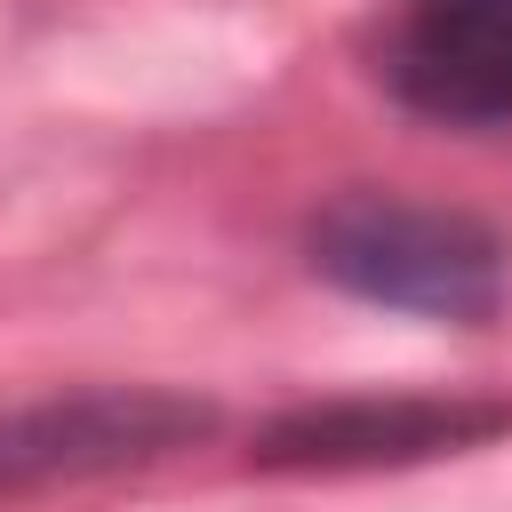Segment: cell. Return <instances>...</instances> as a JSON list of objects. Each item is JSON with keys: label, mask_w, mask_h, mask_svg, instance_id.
Segmentation results:
<instances>
[{"label": "cell", "mask_w": 512, "mask_h": 512, "mask_svg": "<svg viewBox=\"0 0 512 512\" xmlns=\"http://www.w3.org/2000/svg\"><path fill=\"white\" fill-rule=\"evenodd\" d=\"M304 256L328 288H344L360 304L456 320V328L496 320V304L512 288L504 240L480 216L408 200V192H336L304 224Z\"/></svg>", "instance_id": "1"}, {"label": "cell", "mask_w": 512, "mask_h": 512, "mask_svg": "<svg viewBox=\"0 0 512 512\" xmlns=\"http://www.w3.org/2000/svg\"><path fill=\"white\" fill-rule=\"evenodd\" d=\"M496 432V408H456V400H336L304 408L280 432H264V464H304V472H352V464H408L440 456Z\"/></svg>", "instance_id": "4"}, {"label": "cell", "mask_w": 512, "mask_h": 512, "mask_svg": "<svg viewBox=\"0 0 512 512\" xmlns=\"http://www.w3.org/2000/svg\"><path fill=\"white\" fill-rule=\"evenodd\" d=\"M200 432H208V408L184 400V392H152V384L32 400V408L0 416V496L128 472V464H152V456H168V448H184Z\"/></svg>", "instance_id": "2"}, {"label": "cell", "mask_w": 512, "mask_h": 512, "mask_svg": "<svg viewBox=\"0 0 512 512\" xmlns=\"http://www.w3.org/2000/svg\"><path fill=\"white\" fill-rule=\"evenodd\" d=\"M392 104L440 128L512 120V0H400L376 40Z\"/></svg>", "instance_id": "3"}]
</instances>
